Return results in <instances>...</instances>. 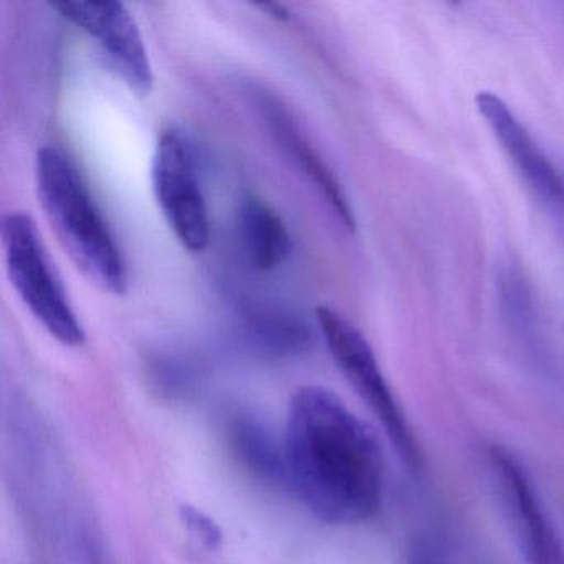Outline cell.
<instances>
[{"instance_id": "6da1fadb", "label": "cell", "mask_w": 564, "mask_h": 564, "mask_svg": "<svg viewBox=\"0 0 564 564\" xmlns=\"http://www.w3.org/2000/svg\"><path fill=\"white\" fill-rule=\"evenodd\" d=\"M283 452L286 484L323 523H365L381 510V438L329 389H296L286 414Z\"/></svg>"}, {"instance_id": "7a4b0ae2", "label": "cell", "mask_w": 564, "mask_h": 564, "mask_svg": "<svg viewBox=\"0 0 564 564\" xmlns=\"http://www.w3.org/2000/svg\"><path fill=\"white\" fill-rule=\"evenodd\" d=\"M39 203L58 242L94 285L111 295L130 289L127 260L74 161L45 144L35 156Z\"/></svg>"}, {"instance_id": "3957f363", "label": "cell", "mask_w": 564, "mask_h": 564, "mask_svg": "<svg viewBox=\"0 0 564 564\" xmlns=\"http://www.w3.org/2000/svg\"><path fill=\"white\" fill-rule=\"evenodd\" d=\"M2 249L9 280L32 316L62 345H84V325L45 249L37 224L29 214L11 213L4 217Z\"/></svg>"}, {"instance_id": "277c9868", "label": "cell", "mask_w": 564, "mask_h": 564, "mask_svg": "<svg viewBox=\"0 0 564 564\" xmlns=\"http://www.w3.org/2000/svg\"><path fill=\"white\" fill-rule=\"evenodd\" d=\"M315 316L326 348L346 381L375 412L405 465L411 470H421L424 457L419 442L366 336L332 306H318Z\"/></svg>"}, {"instance_id": "5b68a950", "label": "cell", "mask_w": 564, "mask_h": 564, "mask_svg": "<svg viewBox=\"0 0 564 564\" xmlns=\"http://www.w3.org/2000/svg\"><path fill=\"white\" fill-rule=\"evenodd\" d=\"M158 206L184 249L203 252L209 243L210 220L206 196L189 141L176 130L163 131L151 164Z\"/></svg>"}, {"instance_id": "8992f818", "label": "cell", "mask_w": 564, "mask_h": 564, "mask_svg": "<svg viewBox=\"0 0 564 564\" xmlns=\"http://www.w3.org/2000/svg\"><path fill=\"white\" fill-rule=\"evenodd\" d=\"M58 15L77 25L100 47L118 77L140 95L153 90L154 74L143 34L123 2H51Z\"/></svg>"}, {"instance_id": "52a82bcc", "label": "cell", "mask_w": 564, "mask_h": 564, "mask_svg": "<svg viewBox=\"0 0 564 564\" xmlns=\"http://www.w3.org/2000/svg\"><path fill=\"white\" fill-rule=\"evenodd\" d=\"M475 107L528 189L564 230V174L560 167L541 150L503 98L494 91H478Z\"/></svg>"}, {"instance_id": "ba28073f", "label": "cell", "mask_w": 564, "mask_h": 564, "mask_svg": "<svg viewBox=\"0 0 564 564\" xmlns=\"http://www.w3.org/2000/svg\"><path fill=\"white\" fill-rule=\"evenodd\" d=\"M490 458L524 564H564L563 544L523 465L503 447L491 448Z\"/></svg>"}, {"instance_id": "9c48e42d", "label": "cell", "mask_w": 564, "mask_h": 564, "mask_svg": "<svg viewBox=\"0 0 564 564\" xmlns=\"http://www.w3.org/2000/svg\"><path fill=\"white\" fill-rule=\"evenodd\" d=\"M239 234L247 259L257 270L276 269L289 259L292 239L282 217L269 204L247 199L239 210Z\"/></svg>"}, {"instance_id": "30bf717a", "label": "cell", "mask_w": 564, "mask_h": 564, "mask_svg": "<svg viewBox=\"0 0 564 564\" xmlns=\"http://www.w3.org/2000/svg\"><path fill=\"white\" fill-rule=\"evenodd\" d=\"M230 447L247 470L265 484H286L285 452L262 421L250 414L230 419Z\"/></svg>"}, {"instance_id": "8fae6325", "label": "cell", "mask_w": 564, "mask_h": 564, "mask_svg": "<svg viewBox=\"0 0 564 564\" xmlns=\"http://www.w3.org/2000/svg\"><path fill=\"white\" fill-rule=\"evenodd\" d=\"M273 121H275L276 130H279L282 140L285 141L290 153L296 158V163L308 174L313 184L318 187L319 193L325 197L326 203L332 207L339 223H341L349 232H355V213H352L348 197L343 193L341 184L336 180L335 174L329 171L325 161L316 154V151L310 147L308 141L293 128L290 121H285V118L280 117V115Z\"/></svg>"}, {"instance_id": "7c38bea8", "label": "cell", "mask_w": 564, "mask_h": 564, "mask_svg": "<svg viewBox=\"0 0 564 564\" xmlns=\"http://www.w3.org/2000/svg\"><path fill=\"white\" fill-rule=\"evenodd\" d=\"M181 521L186 530L209 551H217L223 546V530L219 524L193 505H183L180 508Z\"/></svg>"}, {"instance_id": "4fadbf2b", "label": "cell", "mask_w": 564, "mask_h": 564, "mask_svg": "<svg viewBox=\"0 0 564 564\" xmlns=\"http://www.w3.org/2000/svg\"><path fill=\"white\" fill-rule=\"evenodd\" d=\"M411 564H438V561L435 560L434 554L429 551V547L419 544L414 553H412Z\"/></svg>"}, {"instance_id": "5bb4252c", "label": "cell", "mask_w": 564, "mask_h": 564, "mask_svg": "<svg viewBox=\"0 0 564 564\" xmlns=\"http://www.w3.org/2000/svg\"><path fill=\"white\" fill-rule=\"evenodd\" d=\"M262 11L269 12L270 15L276 19H286L289 18V11L282 6L279 4H260L259 6Z\"/></svg>"}]
</instances>
